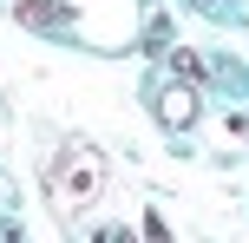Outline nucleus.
I'll return each instance as SVG.
<instances>
[{"label":"nucleus","instance_id":"f03ea898","mask_svg":"<svg viewBox=\"0 0 249 243\" xmlns=\"http://www.w3.org/2000/svg\"><path fill=\"white\" fill-rule=\"evenodd\" d=\"M158 118H164L171 131H184L190 118H197V92H190V86H164V92H158Z\"/></svg>","mask_w":249,"mask_h":243},{"label":"nucleus","instance_id":"f257e3e1","mask_svg":"<svg viewBox=\"0 0 249 243\" xmlns=\"http://www.w3.org/2000/svg\"><path fill=\"white\" fill-rule=\"evenodd\" d=\"M99 191H105V151H92V145H66V151L46 165V197L66 210V217L92 210Z\"/></svg>","mask_w":249,"mask_h":243}]
</instances>
